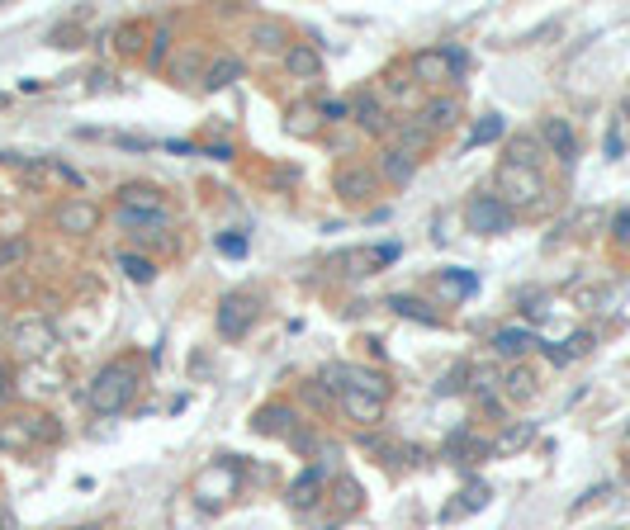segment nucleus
I'll return each instance as SVG.
<instances>
[{"instance_id":"obj_1","label":"nucleus","mask_w":630,"mask_h":530,"mask_svg":"<svg viewBox=\"0 0 630 530\" xmlns=\"http://www.w3.org/2000/svg\"><path fill=\"white\" fill-rule=\"evenodd\" d=\"M138 393V370L129 365V360H119V365H104L95 374V384H91V408L95 412H123L129 408V398Z\"/></svg>"},{"instance_id":"obj_2","label":"nucleus","mask_w":630,"mask_h":530,"mask_svg":"<svg viewBox=\"0 0 630 530\" xmlns=\"http://www.w3.org/2000/svg\"><path fill=\"white\" fill-rule=\"evenodd\" d=\"M465 223H470V232H479V237H493V232L512 227V208L502 204L498 195H474L465 204Z\"/></svg>"},{"instance_id":"obj_3","label":"nucleus","mask_w":630,"mask_h":530,"mask_svg":"<svg viewBox=\"0 0 630 530\" xmlns=\"http://www.w3.org/2000/svg\"><path fill=\"white\" fill-rule=\"evenodd\" d=\"M540 171H527V166H512V161H502V171H498V199L502 204H536L540 199Z\"/></svg>"},{"instance_id":"obj_4","label":"nucleus","mask_w":630,"mask_h":530,"mask_svg":"<svg viewBox=\"0 0 630 530\" xmlns=\"http://www.w3.org/2000/svg\"><path fill=\"white\" fill-rule=\"evenodd\" d=\"M257 313H261V304L251 299V294H228V299L218 304V332L228 336V342H237V336L257 323Z\"/></svg>"},{"instance_id":"obj_5","label":"nucleus","mask_w":630,"mask_h":530,"mask_svg":"<svg viewBox=\"0 0 630 530\" xmlns=\"http://www.w3.org/2000/svg\"><path fill=\"white\" fill-rule=\"evenodd\" d=\"M10 346L19 355H44L53 346V327H48V317H19V323L10 327Z\"/></svg>"},{"instance_id":"obj_6","label":"nucleus","mask_w":630,"mask_h":530,"mask_svg":"<svg viewBox=\"0 0 630 530\" xmlns=\"http://www.w3.org/2000/svg\"><path fill=\"white\" fill-rule=\"evenodd\" d=\"M412 76L427 81V86H446V81H455L451 53H446V48H422V53H412Z\"/></svg>"},{"instance_id":"obj_7","label":"nucleus","mask_w":630,"mask_h":530,"mask_svg":"<svg viewBox=\"0 0 630 530\" xmlns=\"http://www.w3.org/2000/svg\"><path fill=\"white\" fill-rule=\"evenodd\" d=\"M294 421H299V412H294L289 402H266L251 427H257L261 436H294Z\"/></svg>"},{"instance_id":"obj_8","label":"nucleus","mask_w":630,"mask_h":530,"mask_svg":"<svg viewBox=\"0 0 630 530\" xmlns=\"http://www.w3.org/2000/svg\"><path fill=\"white\" fill-rule=\"evenodd\" d=\"M332 185H337V195H346V199H370L374 195V171H365V166H342Z\"/></svg>"},{"instance_id":"obj_9","label":"nucleus","mask_w":630,"mask_h":530,"mask_svg":"<svg viewBox=\"0 0 630 530\" xmlns=\"http://www.w3.org/2000/svg\"><path fill=\"white\" fill-rule=\"evenodd\" d=\"M95 223H100V208L86 199H72L57 208V227H67V232H95Z\"/></svg>"},{"instance_id":"obj_10","label":"nucleus","mask_w":630,"mask_h":530,"mask_svg":"<svg viewBox=\"0 0 630 530\" xmlns=\"http://www.w3.org/2000/svg\"><path fill=\"white\" fill-rule=\"evenodd\" d=\"M337 398H342V408H346V417H351V421H380V417H384V402L374 398V393H355V389H342Z\"/></svg>"},{"instance_id":"obj_11","label":"nucleus","mask_w":630,"mask_h":530,"mask_svg":"<svg viewBox=\"0 0 630 530\" xmlns=\"http://www.w3.org/2000/svg\"><path fill=\"white\" fill-rule=\"evenodd\" d=\"M285 67H289L294 76H304V81H313V76H318V72H323V57H318V53H313L308 43H294V48L285 53Z\"/></svg>"},{"instance_id":"obj_12","label":"nucleus","mask_w":630,"mask_h":530,"mask_svg":"<svg viewBox=\"0 0 630 530\" xmlns=\"http://www.w3.org/2000/svg\"><path fill=\"white\" fill-rule=\"evenodd\" d=\"M545 142H550L555 147V157H564V161H569L574 152H578V142H574V129H569V123H564V119H545Z\"/></svg>"},{"instance_id":"obj_13","label":"nucleus","mask_w":630,"mask_h":530,"mask_svg":"<svg viewBox=\"0 0 630 530\" xmlns=\"http://www.w3.org/2000/svg\"><path fill=\"white\" fill-rule=\"evenodd\" d=\"M380 171H384V180H393V185H408V180H412V157L403 152V147H389V152L380 157Z\"/></svg>"},{"instance_id":"obj_14","label":"nucleus","mask_w":630,"mask_h":530,"mask_svg":"<svg viewBox=\"0 0 630 530\" xmlns=\"http://www.w3.org/2000/svg\"><path fill=\"white\" fill-rule=\"evenodd\" d=\"M318 493H323V469H308L304 478H294V487H289V502H294V506H304V512H308V506L318 502Z\"/></svg>"},{"instance_id":"obj_15","label":"nucleus","mask_w":630,"mask_h":530,"mask_svg":"<svg viewBox=\"0 0 630 530\" xmlns=\"http://www.w3.org/2000/svg\"><path fill=\"white\" fill-rule=\"evenodd\" d=\"M508 161H512V166H527V171H536V166H540V142H536L531 133H517V138L508 142Z\"/></svg>"},{"instance_id":"obj_16","label":"nucleus","mask_w":630,"mask_h":530,"mask_svg":"<svg viewBox=\"0 0 630 530\" xmlns=\"http://www.w3.org/2000/svg\"><path fill=\"white\" fill-rule=\"evenodd\" d=\"M536 346V336L527 332V327H502L498 336H493V351L498 355H521V351H531Z\"/></svg>"},{"instance_id":"obj_17","label":"nucleus","mask_w":630,"mask_h":530,"mask_svg":"<svg viewBox=\"0 0 630 530\" xmlns=\"http://www.w3.org/2000/svg\"><path fill=\"white\" fill-rule=\"evenodd\" d=\"M0 445H5V450H29V445H34L29 417H15V421H5V427H0Z\"/></svg>"},{"instance_id":"obj_18","label":"nucleus","mask_w":630,"mask_h":530,"mask_svg":"<svg viewBox=\"0 0 630 530\" xmlns=\"http://www.w3.org/2000/svg\"><path fill=\"white\" fill-rule=\"evenodd\" d=\"M355 119H361V129H374V133H389V119H384V110H380V100H355V110H351Z\"/></svg>"},{"instance_id":"obj_19","label":"nucleus","mask_w":630,"mask_h":530,"mask_svg":"<svg viewBox=\"0 0 630 530\" xmlns=\"http://www.w3.org/2000/svg\"><path fill=\"white\" fill-rule=\"evenodd\" d=\"M389 308H393V313H403V317H417V323H427V327H436V323H441V317H436L422 299H408V294H393Z\"/></svg>"},{"instance_id":"obj_20","label":"nucleus","mask_w":630,"mask_h":530,"mask_svg":"<svg viewBox=\"0 0 630 530\" xmlns=\"http://www.w3.org/2000/svg\"><path fill=\"white\" fill-rule=\"evenodd\" d=\"M119 199H123V208H161V199H157L152 185H123Z\"/></svg>"},{"instance_id":"obj_21","label":"nucleus","mask_w":630,"mask_h":530,"mask_svg":"<svg viewBox=\"0 0 630 530\" xmlns=\"http://www.w3.org/2000/svg\"><path fill=\"white\" fill-rule=\"evenodd\" d=\"M508 133V123H502V114H484L474 123V133H470V147H484V142H493V138H502Z\"/></svg>"},{"instance_id":"obj_22","label":"nucleus","mask_w":630,"mask_h":530,"mask_svg":"<svg viewBox=\"0 0 630 530\" xmlns=\"http://www.w3.org/2000/svg\"><path fill=\"white\" fill-rule=\"evenodd\" d=\"M455 114H460L455 100H431V104H427V129H431V133H436V129H451Z\"/></svg>"},{"instance_id":"obj_23","label":"nucleus","mask_w":630,"mask_h":530,"mask_svg":"<svg viewBox=\"0 0 630 530\" xmlns=\"http://www.w3.org/2000/svg\"><path fill=\"white\" fill-rule=\"evenodd\" d=\"M489 497H493L489 487H484V483H474L470 493H465V502H460V506H446V521H455V516H465V512H479V506H484Z\"/></svg>"},{"instance_id":"obj_24","label":"nucleus","mask_w":630,"mask_h":530,"mask_svg":"<svg viewBox=\"0 0 630 530\" xmlns=\"http://www.w3.org/2000/svg\"><path fill=\"white\" fill-rule=\"evenodd\" d=\"M242 67H237V62L233 57H228V62H214V67H208V81H204V86L208 91H218V86H228V81H233Z\"/></svg>"},{"instance_id":"obj_25","label":"nucleus","mask_w":630,"mask_h":530,"mask_svg":"<svg viewBox=\"0 0 630 530\" xmlns=\"http://www.w3.org/2000/svg\"><path fill=\"white\" fill-rule=\"evenodd\" d=\"M531 431H536V427H531V421H521V427H512L508 436H502V440L493 445V450H502V455H508V450H521V445H527V440H531Z\"/></svg>"},{"instance_id":"obj_26","label":"nucleus","mask_w":630,"mask_h":530,"mask_svg":"<svg viewBox=\"0 0 630 530\" xmlns=\"http://www.w3.org/2000/svg\"><path fill=\"white\" fill-rule=\"evenodd\" d=\"M531 393H536L531 370H512V374H508V398H531Z\"/></svg>"},{"instance_id":"obj_27","label":"nucleus","mask_w":630,"mask_h":530,"mask_svg":"<svg viewBox=\"0 0 630 530\" xmlns=\"http://www.w3.org/2000/svg\"><path fill=\"white\" fill-rule=\"evenodd\" d=\"M119 265L129 270V280H138V284H142V280H152V261H142V256H123Z\"/></svg>"},{"instance_id":"obj_28","label":"nucleus","mask_w":630,"mask_h":530,"mask_svg":"<svg viewBox=\"0 0 630 530\" xmlns=\"http://www.w3.org/2000/svg\"><path fill=\"white\" fill-rule=\"evenodd\" d=\"M280 38H285V29L276 24V19H270V24H257V43L261 48H280Z\"/></svg>"},{"instance_id":"obj_29","label":"nucleus","mask_w":630,"mask_h":530,"mask_svg":"<svg viewBox=\"0 0 630 530\" xmlns=\"http://www.w3.org/2000/svg\"><path fill=\"white\" fill-rule=\"evenodd\" d=\"M465 374H470L465 365H455L446 379H441V393H460V389H465Z\"/></svg>"},{"instance_id":"obj_30","label":"nucleus","mask_w":630,"mask_h":530,"mask_svg":"<svg viewBox=\"0 0 630 530\" xmlns=\"http://www.w3.org/2000/svg\"><path fill=\"white\" fill-rule=\"evenodd\" d=\"M304 402L308 408H327V384H304Z\"/></svg>"},{"instance_id":"obj_31","label":"nucleus","mask_w":630,"mask_h":530,"mask_svg":"<svg viewBox=\"0 0 630 530\" xmlns=\"http://www.w3.org/2000/svg\"><path fill=\"white\" fill-rule=\"evenodd\" d=\"M24 242H5V246H0V265H15V261H24Z\"/></svg>"},{"instance_id":"obj_32","label":"nucleus","mask_w":630,"mask_h":530,"mask_svg":"<svg viewBox=\"0 0 630 530\" xmlns=\"http://www.w3.org/2000/svg\"><path fill=\"white\" fill-rule=\"evenodd\" d=\"M446 289H455V294H470V289H474V280H470V275H446Z\"/></svg>"},{"instance_id":"obj_33","label":"nucleus","mask_w":630,"mask_h":530,"mask_svg":"<svg viewBox=\"0 0 630 530\" xmlns=\"http://www.w3.org/2000/svg\"><path fill=\"white\" fill-rule=\"evenodd\" d=\"M218 251H228V256H242L247 242H242V237H218Z\"/></svg>"},{"instance_id":"obj_34","label":"nucleus","mask_w":630,"mask_h":530,"mask_svg":"<svg viewBox=\"0 0 630 530\" xmlns=\"http://www.w3.org/2000/svg\"><path fill=\"white\" fill-rule=\"evenodd\" d=\"M323 114H327V119H346L351 104H346V100H332V104H323Z\"/></svg>"},{"instance_id":"obj_35","label":"nucleus","mask_w":630,"mask_h":530,"mask_svg":"<svg viewBox=\"0 0 630 530\" xmlns=\"http://www.w3.org/2000/svg\"><path fill=\"white\" fill-rule=\"evenodd\" d=\"M616 237L630 242V208H621V214H616Z\"/></svg>"},{"instance_id":"obj_36","label":"nucleus","mask_w":630,"mask_h":530,"mask_svg":"<svg viewBox=\"0 0 630 530\" xmlns=\"http://www.w3.org/2000/svg\"><path fill=\"white\" fill-rule=\"evenodd\" d=\"M587 346H593V336H587V332H578V336H574V342H569V355H583Z\"/></svg>"},{"instance_id":"obj_37","label":"nucleus","mask_w":630,"mask_h":530,"mask_svg":"<svg viewBox=\"0 0 630 530\" xmlns=\"http://www.w3.org/2000/svg\"><path fill=\"white\" fill-rule=\"evenodd\" d=\"M493 384H498L493 374H474V393H493Z\"/></svg>"},{"instance_id":"obj_38","label":"nucleus","mask_w":630,"mask_h":530,"mask_svg":"<svg viewBox=\"0 0 630 530\" xmlns=\"http://www.w3.org/2000/svg\"><path fill=\"white\" fill-rule=\"evenodd\" d=\"M119 38H123V48H138V38H142V29H138V24H129V29H123Z\"/></svg>"},{"instance_id":"obj_39","label":"nucleus","mask_w":630,"mask_h":530,"mask_svg":"<svg viewBox=\"0 0 630 530\" xmlns=\"http://www.w3.org/2000/svg\"><path fill=\"white\" fill-rule=\"evenodd\" d=\"M0 398H10V365H0Z\"/></svg>"},{"instance_id":"obj_40","label":"nucleus","mask_w":630,"mask_h":530,"mask_svg":"<svg viewBox=\"0 0 630 530\" xmlns=\"http://www.w3.org/2000/svg\"><path fill=\"white\" fill-rule=\"evenodd\" d=\"M0 530H10V521H5V512H0Z\"/></svg>"},{"instance_id":"obj_41","label":"nucleus","mask_w":630,"mask_h":530,"mask_svg":"<svg viewBox=\"0 0 630 530\" xmlns=\"http://www.w3.org/2000/svg\"><path fill=\"white\" fill-rule=\"evenodd\" d=\"M76 530H104V525H76Z\"/></svg>"},{"instance_id":"obj_42","label":"nucleus","mask_w":630,"mask_h":530,"mask_svg":"<svg viewBox=\"0 0 630 530\" xmlns=\"http://www.w3.org/2000/svg\"><path fill=\"white\" fill-rule=\"evenodd\" d=\"M625 119H630V100H625Z\"/></svg>"}]
</instances>
